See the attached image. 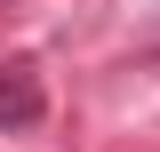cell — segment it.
<instances>
[{
  "instance_id": "cell-1",
  "label": "cell",
  "mask_w": 160,
  "mask_h": 152,
  "mask_svg": "<svg viewBox=\"0 0 160 152\" xmlns=\"http://www.w3.org/2000/svg\"><path fill=\"white\" fill-rule=\"evenodd\" d=\"M48 112V88H40L32 64H0V128H40Z\"/></svg>"
},
{
  "instance_id": "cell-2",
  "label": "cell",
  "mask_w": 160,
  "mask_h": 152,
  "mask_svg": "<svg viewBox=\"0 0 160 152\" xmlns=\"http://www.w3.org/2000/svg\"><path fill=\"white\" fill-rule=\"evenodd\" d=\"M0 8H16V0H0Z\"/></svg>"
}]
</instances>
